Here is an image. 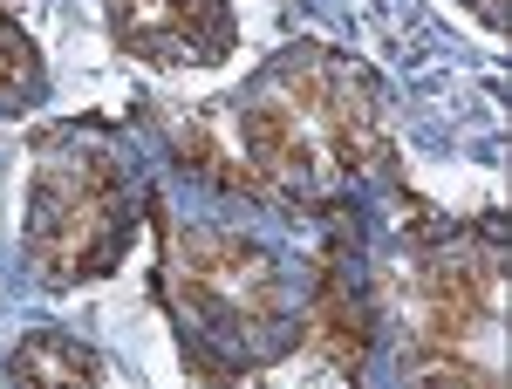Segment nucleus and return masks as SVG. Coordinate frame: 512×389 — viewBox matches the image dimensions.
Segmentation results:
<instances>
[{"label":"nucleus","mask_w":512,"mask_h":389,"mask_svg":"<svg viewBox=\"0 0 512 389\" xmlns=\"http://www.w3.org/2000/svg\"><path fill=\"white\" fill-rule=\"evenodd\" d=\"M0 389H103V362L69 328H28L0 355Z\"/></svg>","instance_id":"39448f33"},{"label":"nucleus","mask_w":512,"mask_h":389,"mask_svg":"<svg viewBox=\"0 0 512 389\" xmlns=\"http://www.w3.org/2000/svg\"><path fill=\"white\" fill-rule=\"evenodd\" d=\"M233 144L246 185L294 205H328L390 157L383 76L335 41H287L233 96Z\"/></svg>","instance_id":"f257e3e1"},{"label":"nucleus","mask_w":512,"mask_h":389,"mask_svg":"<svg viewBox=\"0 0 512 389\" xmlns=\"http://www.w3.org/2000/svg\"><path fill=\"white\" fill-rule=\"evenodd\" d=\"M158 301L198 383L233 389L294 355L308 308L274 246L158 205Z\"/></svg>","instance_id":"f03ea898"},{"label":"nucleus","mask_w":512,"mask_h":389,"mask_svg":"<svg viewBox=\"0 0 512 389\" xmlns=\"http://www.w3.org/2000/svg\"><path fill=\"white\" fill-rule=\"evenodd\" d=\"M103 21L144 69H219L239 41L233 0H103Z\"/></svg>","instance_id":"20e7f679"},{"label":"nucleus","mask_w":512,"mask_h":389,"mask_svg":"<svg viewBox=\"0 0 512 389\" xmlns=\"http://www.w3.org/2000/svg\"><path fill=\"white\" fill-rule=\"evenodd\" d=\"M465 7H472V14L485 21V28H492V35H506V21H512V7H506V0H465Z\"/></svg>","instance_id":"0eeeda50"},{"label":"nucleus","mask_w":512,"mask_h":389,"mask_svg":"<svg viewBox=\"0 0 512 389\" xmlns=\"http://www.w3.org/2000/svg\"><path fill=\"white\" fill-rule=\"evenodd\" d=\"M48 96V62H41L35 35L14 21V7H0V123L28 117Z\"/></svg>","instance_id":"423d86ee"},{"label":"nucleus","mask_w":512,"mask_h":389,"mask_svg":"<svg viewBox=\"0 0 512 389\" xmlns=\"http://www.w3.org/2000/svg\"><path fill=\"white\" fill-rule=\"evenodd\" d=\"M144 185L110 123H55L28 144V219L21 260L41 287L69 294L110 280L137 239Z\"/></svg>","instance_id":"7ed1b4c3"}]
</instances>
